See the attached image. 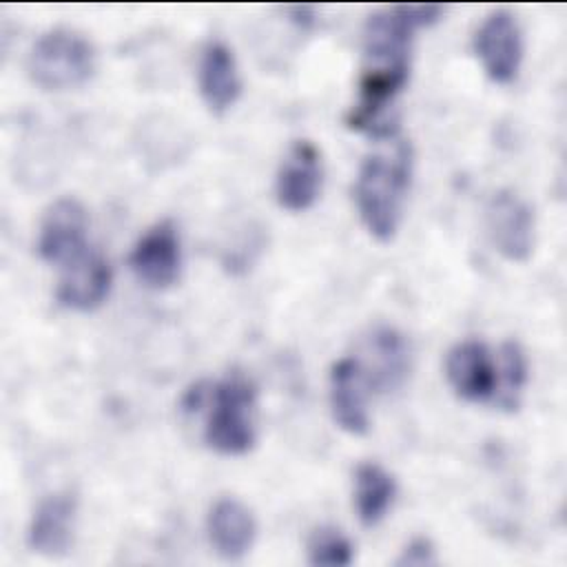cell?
Here are the masks:
<instances>
[{
  "label": "cell",
  "mask_w": 567,
  "mask_h": 567,
  "mask_svg": "<svg viewBox=\"0 0 567 567\" xmlns=\"http://www.w3.org/2000/svg\"><path fill=\"white\" fill-rule=\"evenodd\" d=\"M412 177V148L392 137L390 148L370 153L357 175L354 202L359 217L377 241H390L399 228Z\"/></svg>",
  "instance_id": "cell-1"
},
{
  "label": "cell",
  "mask_w": 567,
  "mask_h": 567,
  "mask_svg": "<svg viewBox=\"0 0 567 567\" xmlns=\"http://www.w3.org/2000/svg\"><path fill=\"white\" fill-rule=\"evenodd\" d=\"M208 401V447L226 456L246 454L255 445V385L241 372H233L210 390Z\"/></svg>",
  "instance_id": "cell-2"
},
{
  "label": "cell",
  "mask_w": 567,
  "mask_h": 567,
  "mask_svg": "<svg viewBox=\"0 0 567 567\" xmlns=\"http://www.w3.org/2000/svg\"><path fill=\"white\" fill-rule=\"evenodd\" d=\"M95 69V51L82 35L53 29L31 49L27 60L29 78L47 91H64L84 84Z\"/></svg>",
  "instance_id": "cell-3"
},
{
  "label": "cell",
  "mask_w": 567,
  "mask_h": 567,
  "mask_svg": "<svg viewBox=\"0 0 567 567\" xmlns=\"http://www.w3.org/2000/svg\"><path fill=\"white\" fill-rule=\"evenodd\" d=\"M485 226L494 248L509 261H527L534 248V213L512 190H496L485 206Z\"/></svg>",
  "instance_id": "cell-4"
},
{
  "label": "cell",
  "mask_w": 567,
  "mask_h": 567,
  "mask_svg": "<svg viewBox=\"0 0 567 567\" xmlns=\"http://www.w3.org/2000/svg\"><path fill=\"white\" fill-rule=\"evenodd\" d=\"M474 53L492 82L509 84L523 60V38L516 18L505 9L489 13L474 33Z\"/></svg>",
  "instance_id": "cell-5"
},
{
  "label": "cell",
  "mask_w": 567,
  "mask_h": 567,
  "mask_svg": "<svg viewBox=\"0 0 567 567\" xmlns=\"http://www.w3.org/2000/svg\"><path fill=\"white\" fill-rule=\"evenodd\" d=\"M321 155L310 140H297L277 173L275 193L281 208L290 213L308 210L321 190Z\"/></svg>",
  "instance_id": "cell-6"
},
{
  "label": "cell",
  "mask_w": 567,
  "mask_h": 567,
  "mask_svg": "<svg viewBox=\"0 0 567 567\" xmlns=\"http://www.w3.org/2000/svg\"><path fill=\"white\" fill-rule=\"evenodd\" d=\"M86 210L84 206L73 197L58 199L44 215L40 239H38V252L44 261L51 264H71L80 255H84L86 248Z\"/></svg>",
  "instance_id": "cell-7"
},
{
  "label": "cell",
  "mask_w": 567,
  "mask_h": 567,
  "mask_svg": "<svg viewBox=\"0 0 567 567\" xmlns=\"http://www.w3.org/2000/svg\"><path fill=\"white\" fill-rule=\"evenodd\" d=\"M131 268L148 288H168L177 281L182 268L179 237L171 221L148 228L131 252Z\"/></svg>",
  "instance_id": "cell-8"
},
{
  "label": "cell",
  "mask_w": 567,
  "mask_h": 567,
  "mask_svg": "<svg viewBox=\"0 0 567 567\" xmlns=\"http://www.w3.org/2000/svg\"><path fill=\"white\" fill-rule=\"evenodd\" d=\"M445 374L463 401L483 403L496 394V370L483 341L467 339L456 343L445 359Z\"/></svg>",
  "instance_id": "cell-9"
},
{
  "label": "cell",
  "mask_w": 567,
  "mask_h": 567,
  "mask_svg": "<svg viewBox=\"0 0 567 567\" xmlns=\"http://www.w3.org/2000/svg\"><path fill=\"white\" fill-rule=\"evenodd\" d=\"M62 268L64 272L58 284L55 297L64 308L89 312L104 303L111 290L113 272L109 261L100 252L86 250Z\"/></svg>",
  "instance_id": "cell-10"
},
{
  "label": "cell",
  "mask_w": 567,
  "mask_h": 567,
  "mask_svg": "<svg viewBox=\"0 0 567 567\" xmlns=\"http://www.w3.org/2000/svg\"><path fill=\"white\" fill-rule=\"evenodd\" d=\"M368 377L357 357L339 359L330 370V410L334 423L354 436H361L370 427L365 405Z\"/></svg>",
  "instance_id": "cell-11"
},
{
  "label": "cell",
  "mask_w": 567,
  "mask_h": 567,
  "mask_svg": "<svg viewBox=\"0 0 567 567\" xmlns=\"http://www.w3.org/2000/svg\"><path fill=\"white\" fill-rule=\"evenodd\" d=\"M75 498L69 492H58L40 501L29 529L27 545L40 556H62L73 543Z\"/></svg>",
  "instance_id": "cell-12"
},
{
  "label": "cell",
  "mask_w": 567,
  "mask_h": 567,
  "mask_svg": "<svg viewBox=\"0 0 567 567\" xmlns=\"http://www.w3.org/2000/svg\"><path fill=\"white\" fill-rule=\"evenodd\" d=\"M199 93L213 113L228 111L241 93L233 51L224 42H208L199 58Z\"/></svg>",
  "instance_id": "cell-13"
},
{
  "label": "cell",
  "mask_w": 567,
  "mask_h": 567,
  "mask_svg": "<svg viewBox=\"0 0 567 567\" xmlns=\"http://www.w3.org/2000/svg\"><path fill=\"white\" fill-rule=\"evenodd\" d=\"M257 534L252 512L237 498H219L208 512V536L219 556L237 560L250 551Z\"/></svg>",
  "instance_id": "cell-14"
},
{
  "label": "cell",
  "mask_w": 567,
  "mask_h": 567,
  "mask_svg": "<svg viewBox=\"0 0 567 567\" xmlns=\"http://www.w3.org/2000/svg\"><path fill=\"white\" fill-rule=\"evenodd\" d=\"M365 350L372 361V383L388 392L399 388L410 370V348L401 332L390 326L374 328L365 339Z\"/></svg>",
  "instance_id": "cell-15"
},
{
  "label": "cell",
  "mask_w": 567,
  "mask_h": 567,
  "mask_svg": "<svg viewBox=\"0 0 567 567\" xmlns=\"http://www.w3.org/2000/svg\"><path fill=\"white\" fill-rule=\"evenodd\" d=\"M396 494V483L377 463H361L354 472V507L365 527H374L388 514Z\"/></svg>",
  "instance_id": "cell-16"
},
{
  "label": "cell",
  "mask_w": 567,
  "mask_h": 567,
  "mask_svg": "<svg viewBox=\"0 0 567 567\" xmlns=\"http://www.w3.org/2000/svg\"><path fill=\"white\" fill-rule=\"evenodd\" d=\"M501 385L503 390H498V403L512 412L518 408L520 403V394L527 381V361H525V352L516 341H505L501 348Z\"/></svg>",
  "instance_id": "cell-17"
},
{
  "label": "cell",
  "mask_w": 567,
  "mask_h": 567,
  "mask_svg": "<svg viewBox=\"0 0 567 567\" xmlns=\"http://www.w3.org/2000/svg\"><path fill=\"white\" fill-rule=\"evenodd\" d=\"M352 543L332 527H321L312 534L308 545V558L312 565L346 567L352 563Z\"/></svg>",
  "instance_id": "cell-18"
},
{
  "label": "cell",
  "mask_w": 567,
  "mask_h": 567,
  "mask_svg": "<svg viewBox=\"0 0 567 567\" xmlns=\"http://www.w3.org/2000/svg\"><path fill=\"white\" fill-rule=\"evenodd\" d=\"M434 563H436V554L427 538H414L396 560V565H412V567H423Z\"/></svg>",
  "instance_id": "cell-19"
}]
</instances>
